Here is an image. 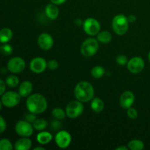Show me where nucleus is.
<instances>
[{
    "label": "nucleus",
    "instance_id": "obj_10",
    "mask_svg": "<svg viewBox=\"0 0 150 150\" xmlns=\"http://www.w3.org/2000/svg\"><path fill=\"white\" fill-rule=\"evenodd\" d=\"M71 135L67 130H59L55 136V142L57 146L61 149H66L71 143Z\"/></svg>",
    "mask_w": 150,
    "mask_h": 150
},
{
    "label": "nucleus",
    "instance_id": "obj_22",
    "mask_svg": "<svg viewBox=\"0 0 150 150\" xmlns=\"http://www.w3.org/2000/svg\"><path fill=\"white\" fill-rule=\"evenodd\" d=\"M105 69L103 67L100 65H97L94 67L91 70V74H92V77L95 79H100L105 74Z\"/></svg>",
    "mask_w": 150,
    "mask_h": 150
},
{
    "label": "nucleus",
    "instance_id": "obj_11",
    "mask_svg": "<svg viewBox=\"0 0 150 150\" xmlns=\"http://www.w3.org/2000/svg\"><path fill=\"white\" fill-rule=\"evenodd\" d=\"M127 70L133 74L141 73L144 68V61L142 58L135 57L130 59L127 64Z\"/></svg>",
    "mask_w": 150,
    "mask_h": 150
},
{
    "label": "nucleus",
    "instance_id": "obj_8",
    "mask_svg": "<svg viewBox=\"0 0 150 150\" xmlns=\"http://www.w3.org/2000/svg\"><path fill=\"white\" fill-rule=\"evenodd\" d=\"M15 130L18 136L22 137H29L33 133L34 127L32 125V123L26 120H20L16 123Z\"/></svg>",
    "mask_w": 150,
    "mask_h": 150
},
{
    "label": "nucleus",
    "instance_id": "obj_15",
    "mask_svg": "<svg viewBox=\"0 0 150 150\" xmlns=\"http://www.w3.org/2000/svg\"><path fill=\"white\" fill-rule=\"evenodd\" d=\"M33 90V85L29 81H25L22 82L18 88V93L21 98L29 97Z\"/></svg>",
    "mask_w": 150,
    "mask_h": 150
},
{
    "label": "nucleus",
    "instance_id": "obj_4",
    "mask_svg": "<svg viewBox=\"0 0 150 150\" xmlns=\"http://www.w3.org/2000/svg\"><path fill=\"white\" fill-rule=\"evenodd\" d=\"M99 48L98 40L89 38L85 40L81 46V53L84 57H92L98 52Z\"/></svg>",
    "mask_w": 150,
    "mask_h": 150
},
{
    "label": "nucleus",
    "instance_id": "obj_23",
    "mask_svg": "<svg viewBox=\"0 0 150 150\" xmlns=\"http://www.w3.org/2000/svg\"><path fill=\"white\" fill-rule=\"evenodd\" d=\"M48 126V122L44 119H37L33 123L34 129L38 131H42Z\"/></svg>",
    "mask_w": 150,
    "mask_h": 150
},
{
    "label": "nucleus",
    "instance_id": "obj_32",
    "mask_svg": "<svg viewBox=\"0 0 150 150\" xmlns=\"http://www.w3.org/2000/svg\"><path fill=\"white\" fill-rule=\"evenodd\" d=\"M24 119H25V120H26L27 122H29L33 124V123L35 122V120H36L38 118H37L36 114H34V113L29 112V113H28V114H25Z\"/></svg>",
    "mask_w": 150,
    "mask_h": 150
},
{
    "label": "nucleus",
    "instance_id": "obj_42",
    "mask_svg": "<svg viewBox=\"0 0 150 150\" xmlns=\"http://www.w3.org/2000/svg\"><path fill=\"white\" fill-rule=\"evenodd\" d=\"M148 59H149V62H150V51H149V54H148Z\"/></svg>",
    "mask_w": 150,
    "mask_h": 150
},
{
    "label": "nucleus",
    "instance_id": "obj_37",
    "mask_svg": "<svg viewBox=\"0 0 150 150\" xmlns=\"http://www.w3.org/2000/svg\"><path fill=\"white\" fill-rule=\"evenodd\" d=\"M127 19H128L129 23H134L136 21V17L134 15H130V16L127 17Z\"/></svg>",
    "mask_w": 150,
    "mask_h": 150
},
{
    "label": "nucleus",
    "instance_id": "obj_38",
    "mask_svg": "<svg viewBox=\"0 0 150 150\" xmlns=\"http://www.w3.org/2000/svg\"><path fill=\"white\" fill-rule=\"evenodd\" d=\"M75 23H76V25H78V26H80V25L82 24V21L81 20V19L78 18L75 21Z\"/></svg>",
    "mask_w": 150,
    "mask_h": 150
},
{
    "label": "nucleus",
    "instance_id": "obj_36",
    "mask_svg": "<svg viewBox=\"0 0 150 150\" xmlns=\"http://www.w3.org/2000/svg\"><path fill=\"white\" fill-rule=\"evenodd\" d=\"M66 1L67 0H51V2L56 5H61V4H64Z\"/></svg>",
    "mask_w": 150,
    "mask_h": 150
},
{
    "label": "nucleus",
    "instance_id": "obj_34",
    "mask_svg": "<svg viewBox=\"0 0 150 150\" xmlns=\"http://www.w3.org/2000/svg\"><path fill=\"white\" fill-rule=\"evenodd\" d=\"M6 127H7V124L5 120L0 116V133H3L6 130Z\"/></svg>",
    "mask_w": 150,
    "mask_h": 150
},
{
    "label": "nucleus",
    "instance_id": "obj_24",
    "mask_svg": "<svg viewBox=\"0 0 150 150\" xmlns=\"http://www.w3.org/2000/svg\"><path fill=\"white\" fill-rule=\"evenodd\" d=\"M51 115L54 117V119L58 120H62L65 118L66 112L61 108H55L53 109L51 112Z\"/></svg>",
    "mask_w": 150,
    "mask_h": 150
},
{
    "label": "nucleus",
    "instance_id": "obj_27",
    "mask_svg": "<svg viewBox=\"0 0 150 150\" xmlns=\"http://www.w3.org/2000/svg\"><path fill=\"white\" fill-rule=\"evenodd\" d=\"M13 149V144L10 140L6 139L0 140V150H12Z\"/></svg>",
    "mask_w": 150,
    "mask_h": 150
},
{
    "label": "nucleus",
    "instance_id": "obj_16",
    "mask_svg": "<svg viewBox=\"0 0 150 150\" xmlns=\"http://www.w3.org/2000/svg\"><path fill=\"white\" fill-rule=\"evenodd\" d=\"M45 16L51 20H56L58 18L59 14V10L58 7L56 4H48L45 8Z\"/></svg>",
    "mask_w": 150,
    "mask_h": 150
},
{
    "label": "nucleus",
    "instance_id": "obj_17",
    "mask_svg": "<svg viewBox=\"0 0 150 150\" xmlns=\"http://www.w3.org/2000/svg\"><path fill=\"white\" fill-rule=\"evenodd\" d=\"M32 141L27 137H23L18 139L15 144V149L16 150H29L32 147Z\"/></svg>",
    "mask_w": 150,
    "mask_h": 150
},
{
    "label": "nucleus",
    "instance_id": "obj_26",
    "mask_svg": "<svg viewBox=\"0 0 150 150\" xmlns=\"http://www.w3.org/2000/svg\"><path fill=\"white\" fill-rule=\"evenodd\" d=\"M19 83L18 78L14 75L9 76L6 79V84L10 87H16Z\"/></svg>",
    "mask_w": 150,
    "mask_h": 150
},
{
    "label": "nucleus",
    "instance_id": "obj_18",
    "mask_svg": "<svg viewBox=\"0 0 150 150\" xmlns=\"http://www.w3.org/2000/svg\"><path fill=\"white\" fill-rule=\"evenodd\" d=\"M53 136L51 133L47 131H42L37 135V141L42 145L48 144L52 141Z\"/></svg>",
    "mask_w": 150,
    "mask_h": 150
},
{
    "label": "nucleus",
    "instance_id": "obj_30",
    "mask_svg": "<svg viewBox=\"0 0 150 150\" xmlns=\"http://www.w3.org/2000/svg\"><path fill=\"white\" fill-rule=\"evenodd\" d=\"M117 63L118 64L121 66L126 65L128 62V59H127V57H126L125 55H119L118 57H117Z\"/></svg>",
    "mask_w": 150,
    "mask_h": 150
},
{
    "label": "nucleus",
    "instance_id": "obj_7",
    "mask_svg": "<svg viewBox=\"0 0 150 150\" xmlns=\"http://www.w3.org/2000/svg\"><path fill=\"white\" fill-rule=\"evenodd\" d=\"M83 30L85 33L90 36L97 35L100 31V23L93 18H88L83 23Z\"/></svg>",
    "mask_w": 150,
    "mask_h": 150
},
{
    "label": "nucleus",
    "instance_id": "obj_9",
    "mask_svg": "<svg viewBox=\"0 0 150 150\" xmlns=\"http://www.w3.org/2000/svg\"><path fill=\"white\" fill-rule=\"evenodd\" d=\"M7 69L13 73H19L23 71L26 67V62L18 57L11 58L7 62Z\"/></svg>",
    "mask_w": 150,
    "mask_h": 150
},
{
    "label": "nucleus",
    "instance_id": "obj_19",
    "mask_svg": "<svg viewBox=\"0 0 150 150\" xmlns=\"http://www.w3.org/2000/svg\"><path fill=\"white\" fill-rule=\"evenodd\" d=\"M105 104L103 100L99 98H94L91 100V108L96 113H100L103 111Z\"/></svg>",
    "mask_w": 150,
    "mask_h": 150
},
{
    "label": "nucleus",
    "instance_id": "obj_3",
    "mask_svg": "<svg viewBox=\"0 0 150 150\" xmlns=\"http://www.w3.org/2000/svg\"><path fill=\"white\" fill-rule=\"evenodd\" d=\"M112 29L114 33L118 35H124L129 29V21L127 17L123 14L114 16L112 20Z\"/></svg>",
    "mask_w": 150,
    "mask_h": 150
},
{
    "label": "nucleus",
    "instance_id": "obj_6",
    "mask_svg": "<svg viewBox=\"0 0 150 150\" xmlns=\"http://www.w3.org/2000/svg\"><path fill=\"white\" fill-rule=\"evenodd\" d=\"M21 96L16 92L10 91L4 92L1 97V103L4 106L7 108H13L16 106L20 103Z\"/></svg>",
    "mask_w": 150,
    "mask_h": 150
},
{
    "label": "nucleus",
    "instance_id": "obj_39",
    "mask_svg": "<svg viewBox=\"0 0 150 150\" xmlns=\"http://www.w3.org/2000/svg\"><path fill=\"white\" fill-rule=\"evenodd\" d=\"M117 150H128V148L126 147V146H119V147H117Z\"/></svg>",
    "mask_w": 150,
    "mask_h": 150
},
{
    "label": "nucleus",
    "instance_id": "obj_35",
    "mask_svg": "<svg viewBox=\"0 0 150 150\" xmlns=\"http://www.w3.org/2000/svg\"><path fill=\"white\" fill-rule=\"evenodd\" d=\"M6 90V84L2 80L0 79V96L2 95L5 92Z\"/></svg>",
    "mask_w": 150,
    "mask_h": 150
},
{
    "label": "nucleus",
    "instance_id": "obj_41",
    "mask_svg": "<svg viewBox=\"0 0 150 150\" xmlns=\"http://www.w3.org/2000/svg\"><path fill=\"white\" fill-rule=\"evenodd\" d=\"M2 103H1V100L0 101V111H1V106H2Z\"/></svg>",
    "mask_w": 150,
    "mask_h": 150
},
{
    "label": "nucleus",
    "instance_id": "obj_31",
    "mask_svg": "<svg viewBox=\"0 0 150 150\" xmlns=\"http://www.w3.org/2000/svg\"><path fill=\"white\" fill-rule=\"evenodd\" d=\"M127 115L128 116V117H130V119H133V120L137 118L138 111L136 108L130 107V108H127Z\"/></svg>",
    "mask_w": 150,
    "mask_h": 150
},
{
    "label": "nucleus",
    "instance_id": "obj_20",
    "mask_svg": "<svg viewBox=\"0 0 150 150\" xmlns=\"http://www.w3.org/2000/svg\"><path fill=\"white\" fill-rule=\"evenodd\" d=\"M13 38V32L9 28H3L0 30V42L7 43Z\"/></svg>",
    "mask_w": 150,
    "mask_h": 150
},
{
    "label": "nucleus",
    "instance_id": "obj_40",
    "mask_svg": "<svg viewBox=\"0 0 150 150\" xmlns=\"http://www.w3.org/2000/svg\"><path fill=\"white\" fill-rule=\"evenodd\" d=\"M44 149H45V148L41 147V146H38V147L34 148V150H44Z\"/></svg>",
    "mask_w": 150,
    "mask_h": 150
},
{
    "label": "nucleus",
    "instance_id": "obj_5",
    "mask_svg": "<svg viewBox=\"0 0 150 150\" xmlns=\"http://www.w3.org/2000/svg\"><path fill=\"white\" fill-rule=\"evenodd\" d=\"M84 106L82 102L79 100H73L69 103L65 108V112L67 117L69 118L75 119L80 117L83 113Z\"/></svg>",
    "mask_w": 150,
    "mask_h": 150
},
{
    "label": "nucleus",
    "instance_id": "obj_1",
    "mask_svg": "<svg viewBox=\"0 0 150 150\" xmlns=\"http://www.w3.org/2000/svg\"><path fill=\"white\" fill-rule=\"evenodd\" d=\"M26 105L29 112L39 114L45 111L48 107V102L43 95L35 93L29 95L26 100Z\"/></svg>",
    "mask_w": 150,
    "mask_h": 150
},
{
    "label": "nucleus",
    "instance_id": "obj_21",
    "mask_svg": "<svg viewBox=\"0 0 150 150\" xmlns=\"http://www.w3.org/2000/svg\"><path fill=\"white\" fill-rule=\"evenodd\" d=\"M97 40H98V42H101V43H109L112 40V35L108 31H103V32H100L97 35Z\"/></svg>",
    "mask_w": 150,
    "mask_h": 150
},
{
    "label": "nucleus",
    "instance_id": "obj_25",
    "mask_svg": "<svg viewBox=\"0 0 150 150\" xmlns=\"http://www.w3.org/2000/svg\"><path fill=\"white\" fill-rule=\"evenodd\" d=\"M128 148L131 150H142L144 148V144L140 140L134 139L128 143Z\"/></svg>",
    "mask_w": 150,
    "mask_h": 150
},
{
    "label": "nucleus",
    "instance_id": "obj_14",
    "mask_svg": "<svg viewBox=\"0 0 150 150\" xmlns=\"http://www.w3.org/2000/svg\"><path fill=\"white\" fill-rule=\"evenodd\" d=\"M135 96L133 93L130 91H125L121 95L120 98V105L125 109L132 107L133 104L134 103Z\"/></svg>",
    "mask_w": 150,
    "mask_h": 150
},
{
    "label": "nucleus",
    "instance_id": "obj_13",
    "mask_svg": "<svg viewBox=\"0 0 150 150\" xmlns=\"http://www.w3.org/2000/svg\"><path fill=\"white\" fill-rule=\"evenodd\" d=\"M38 46L43 51H48L54 45V39L48 33L40 34L38 38Z\"/></svg>",
    "mask_w": 150,
    "mask_h": 150
},
{
    "label": "nucleus",
    "instance_id": "obj_33",
    "mask_svg": "<svg viewBox=\"0 0 150 150\" xmlns=\"http://www.w3.org/2000/svg\"><path fill=\"white\" fill-rule=\"evenodd\" d=\"M48 68L50 69L51 70H57L59 67V63L58 61L56 59H51L50 61L48 62Z\"/></svg>",
    "mask_w": 150,
    "mask_h": 150
},
{
    "label": "nucleus",
    "instance_id": "obj_28",
    "mask_svg": "<svg viewBox=\"0 0 150 150\" xmlns=\"http://www.w3.org/2000/svg\"><path fill=\"white\" fill-rule=\"evenodd\" d=\"M13 47L7 43H4V45L0 46V53L4 56L10 55L13 53Z\"/></svg>",
    "mask_w": 150,
    "mask_h": 150
},
{
    "label": "nucleus",
    "instance_id": "obj_2",
    "mask_svg": "<svg viewBox=\"0 0 150 150\" xmlns=\"http://www.w3.org/2000/svg\"><path fill=\"white\" fill-rule=\"evenodd\" d=\"M74 95L78 100L82 103L89 102L95 97V89L89 82H79L75 87Z\"/></svg>",
    "mask_w": 150,
    "mask_h": 150
},
{
    "label": "nucleus",
    "instance_id": "obj_12",
    "mask_svg": "<svg viewBox=\"0 0 150 150\" xmlns=\"http://www.w3.org/2000/svg\"><path fill=\"white\" fill-rule=\"evenodd\" d=\"M47 64L48 62L45 59L42 58V57H35L30 62L29 67L34 73L40 74V73H43L46 70V68L48 67Z\"/></svg>",
    "mask_w": 150,
    "mask_h": 150
},
{
    "label": "nucleus",
    "instance_id": "obj_29",
    "mask_svg": "<svg viewBox=\"0 0 150 150\" xmlns=\"http://www.w3.org/2000/svg\"><path fill=\"white\" fill-rule=\"evenodd\" d=\"M51 128L54 131H59L60 129L62 128V122H60V120L54 119L51 123Z\"/></svg>",
    "mask_w": 150,
    "mask_h": 150
}]
</instances>
